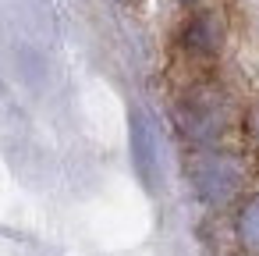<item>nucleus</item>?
Wrapping results in <instances>:
<instances>
[{"label":"nucleus","mask_w":259,"mask_h":256,"mask_svg":"<svg viewBox=\"0 0 259 256\" xmlns=\"http://www.w3.org/2000/svg\"><path fill=\"white\" fill-rule=\"evenodd\" d=\"M185 43L192 50H217V43H220V22H217V15H209V11L192 15L188 25H185Z\"/></svg>","instance_id":"f257e3e1"},{"label":"nucleus","mask_w":259,"mask_h":256,"mask_svg":"<svg viewBox=\"0 0 259 256\" xmlns=\"http://www.w3.org/2000/svg\"><path fill=\"white\" fill-rule=\"evenodd\" d=\"M245 231H248V238H255V242H259V206L245 217Z\"/></svg>","instance_id":"f03ea898"}]
</instances>
